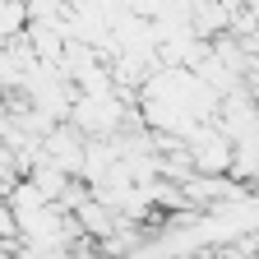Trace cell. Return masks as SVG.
I'll use <instances>...</instances> for the list:
<instances>
[{"instance_id":"obj_1","label":"cell","mask_w":259,"mask_h":259,"mask_svg":"<svg viewBox=\"0 0 259 259\" xmlns=\"http://www.w3.org/2000/svg\"><path fill=\"white\" fill-rule=\"evenodd\" d=\"M47 153L56 157L60 171H79L83 176V153H88V135H79L74 125H56L47 135Z\"/></svg>"}]
</instances>
